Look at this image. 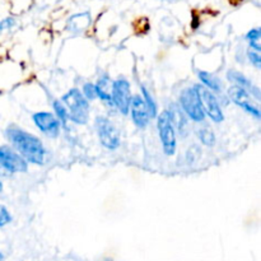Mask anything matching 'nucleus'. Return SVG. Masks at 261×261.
I'll list each match as a JSON object with an SVG mask.
<instances>
[{
    "instance_id": "ddd939ff",
    "label": "nucleus",
    "mask_w": 261,
    "mask_h": 261,
    "mask_svg": "<svg viewBox=\"0 0 261 261\" xmlns=\"http://www.w3.org/2000/svg\"><path fill=\"white\" fill-rule=\"evenodd\" d=\"M227 78H228L232 83H234V86L246 89L249 93L254 94V96L256 97V99H260L259 88L255 87L254 84H252L251 82H250L242 73H240V71H236V70H229L228 73H227Z\"/></svg>"
},
{
    "instance_id": "b1692460",
    "label": "nucleus",
    "mask_w": 261,
    "mask_h": 261,
    "mask_svg": "<svg viewBox=\"0 0 261 261\" xmlns=\"http://www.w3.org/2000/svg\"><path fill=\"white\" fill-rule=\"evenodd\" d=\"M2 191H3V182L0 181V193H2Z\"/></svg>"
},
{
    "instance_id": "9b49d317",
    "label": "nucleus",
    "mask_w": 261,
    "mask_h": 261,
    "mask_svg": "<svg viewBox=\"0 0 261 261\" xmlns=\"http://www.w3.org/2000/svg\"><path fill=\"white\" fill-rule=\"evenodd\" d=\"M129 111L132 112V119L138 127L143 129V127H145L149 124V112H148V109L145 106V102L142 96L135 94V96L132 97Z\"/></svg>"
},
{
    "instance_id": "393cba45",
    "label": "nucleus",
    "mask_w": 261,
    "mask_h": 261,
    "mask_svg": "<svg viewBox=\"0 0 261 261\" xmlns=\"http://www.w3.org/2000/svg\"><path fill=\"white\" fill-rule=\"evenodd\" d=\"M0 261H3V255L0 254Z\"/></svg>"
},
{
    "instance_id": "a211bd4d",
    "label": "nucleus",
    "mask_w": 261,
    "mask_h": 261,
    "mask_svg": "<svg viewBox=\"0 0 261 261\" xmlns=\"http://www.w3.org/2000/svg\"><path fill=\"white\" fill-rule=\"evenodd\" d=\"M199 139L206 147H213L216 144V135H214L213 130L209 129V127H203V129H199Z\"/></svg>"
},
{
    "instance_id": "dca6fc26",
    "label": "nucleus",
    "mask_w": 261,
    "mask_h": 261,
    "mask_svg": "<svg viewBox=\"0 0 261 261\" xmlns=\"http://www.w3.org/2000/svg\"><path fill=\"white\" fill-rule=\"evenodd\" d=\"M142 94H143L142 96L143 99H144L145 102V106H147L148 109V112H149L150 119H152V117H155L157 116V103H155L152 94L149 93V91H148L144 86H142Z\"/></svg>"
},
{
    "instance_id": "4be33fe9",
    "label": "nucleus",
    "mask_w": 261,
    "mask_h": 261,
    "mask_svg": "<svg viewBox=\"0 0 261 261\" xmlns=\"http://www.w3.org/2000/svg\"><path fill=\"white\" fill-rule=\"evenodd\" d=\"M247 58H249L250 63L252 64V65L255 66L256 69H260L261 68V56H260V53H257V51H254L250 48L249 51H247Z\"/></svg>"
},
{
    "instance_id": "f03ea898",
    "label": "nucleus",
    "mask_w": 261,
    "mask_h": 261,
    "mask_svg": "<svg viewBox=\"0 0 261 261\" xmlns=\"http://www.w3.org/2000/svg\"><path fill=\"white\" fill-rule=\"evenodd\" d=\"M61 103L68 112V119L74 124L84 125L89 117V103L79 89L73 88L61 98Z\"/></svg>"
},
{
    "instance_id": "423d86ee",
    "label": "nucleus",
    "mask_w": 261,
    "mask_h": 261,
    "mask_svg": "<svg viewBox=\"0 0 261 261\" xmlns=\"http://www.w3.org/2000/svg\"><path fill=\"white\" fill-rule=\"evenodd\" d=\"M111 99L112 105H115L122 115L129 114L130 102H132V87L126 79L119 78L112 83Z\"/></svg>"
},
{
    "instance_id": "5701e85b",
    "label": "nucleus",
    "mask_w": 261,
    "mask_h": 261,
    "mask_svg": "<svg viewBox=\"0 0 261 261\" xmlns=\"http://www.w3.org/2000/svg\"><path fill=\"white\" fill-rule=\"evenodd\" d=\"M14 24L15 20L13 19V18H5V19H3L2 22H0V32L10 30L12 27H14Z\"/></svg>"
},
{
    "instance_id": "7ed1b4c3",
    "label": "nucleus",
    "mask_w": 261,
    "mask_h": 261,
    "mask_svg": "<svg viewBox=\"0 0 261 261\" xmlns=\"http://www.w3.org/2000/svg\"><path fill=\"white\" fill-rule=\"evenodd\" d=\"M180 105L184 114L188 115L189 119L195 122H201L205 120V112L201 106L200 98L195 87L185 88L180 94Z\"/></svg>"
},
{
    "instance_id": "4468645a",
    "label": "nucleus",
    "mask_w": 261,
    "mask_h": 261,
    "mask_svg": "<svg viewBox=\"0 0 261 261\" xmlns=\"http://www.w3.org/2000/svg\"><path fill=\"white\" fill-rule=\"evenodd\" d=\"M91 24V15L89 13H79V14L73 15L69 19V30L73 32H82L86 31Z\"/></svg>"
},
{
    "instance_id": "f8f14e48",
    "label": "nucleus",
    "mask_w": 261,
    "mask_h": 261,
    "mask_svg": "<svg viewBox=\"0 0 261 261\" xmlns=\"http://www.w3.org/2000/svg\"><path fill=\"white\" fill-rule=\"evenodd\" d=\"M167 112H168V116H170L171 119V122H172L173 127H175V130H177V132L180 133V135L185 137V135L188 134L189 122H188V119H186L185 114H184V111L180 109V106L172 103L170 106V109L167 110Z\"/></svg>"
},
{
    "instance_id": "39448f33",
    "label": "nucleus",
    "mask_w": 261,
    "mask_h": 261,
    "mask_svg": "<svg viewBox=\"0 0 261 261\" xmlns=\"http://www.w3.org/2000/svg\"><path fill=\"white\" fill-rule=\"evenodd\" d=\"M97 134L99 142L106 149L115 150L120 145V133L114 124L107 117L98 116L96 119Z\"/></svg>"
},
{
    "instance_id": "9d476101",
    "label": "nucleus",
    "mask_w": 261,
    "mask_h": 261,
    "mask_svg": "<svg viewBox=\"0 0 261 261\" xmlns=\"http://www.w3.org/2000/svg\"><path fill=\"white\" fill-rule=\"evenodd\" d=\"M32 119L35 125L37 126V129L40 130V132H42L43 134L47 135V137L55 138L58 137L59 133H60V121H59L58 117L54 114H51V112H36V114H33Z\"/></svg>"
},
{
    "instance_id": "2eb2a0df",
    "label": "nucleus",
    "mask_w": 261,
    "mask_h": 261,
    "mask_svg": "<svg viewBox=\"0 0 261 261\" xmlns=\"http://www.w3.org/2000/svg\"><path fill=\"white\" fill-rule=\"evenodd\" d=\"M198 76L201 82V86L205 87L206 89H209L213 93L214 92L218 93V92L222 91V82L214 74L208 73V71H199Z\"/></svg>"
},
{
    "instance_id": "1a4fd4ad",
    "label": "nucleus",
    "mask_w": 261,
    "mask_h": 261,
    "mask_svg": "<svg viewBox=\"0 0 261 261\" xmlns=\"http://www.w3.org/2000/svg\"><path fill=\"white\" fill-rule=\"evenodd\" d=\"M228 96L229 98L232 99L233 103H236L237 106L241 107L245 112L252 115L256 119L260 117V109L256 106V105L252 102V98L250 97V93L246 91V89L241 88V87L233 86L228 89Z\"/></svg>"
},
{
    "instance_id": "0eeeda50",
    "label": "nucleus",
    "mask_w": 261,
    "mask_h": 261,
    "mask_svg": "<svg viewBox=\"0 0 261 261\" xmlns=\"http://www.w3.org/2000/svg\"><path fill=\"white\" fill-rule=\"evenodd\" d=\"M196 92L199 94V98H200L201 106H203L204 112L205 115H208L214 122H222L224 120L223 111H222L221 106L218 103V99L214 96L213 92H211L209 89H206L205 87H203L201 84H196L195 86Z\"/></svg>"
},
{
    "instance_id": "20e7f679",
    "label": "nucleus",
    "mask_w": 261,
    "mask_h": 261,
    "mask_svg": "<svg viewBox=\"0 0 261 261\" xmlns=\"http://www.w3.org/2000/svg\"><path fill=\"white\" fill-rule=\"evenodd\" d=\"M157 127L158 135H160L161 143H162L163 152L166 155H173L176 152V130L171 122L168 116L167 110L161 112L157 117Z\"/></svg>"
},
{
    "instance_id": "aec40b11",
    "label": "nucleus",
    "mask_w": 261,
    "mask_h": 261,
    "mask_svg": "<svg viewBox=\"0 0 261 261\" xmlns=\"http://www.w3.org/2000/svg\"><path fill=\"white\" fill-rule=\"evenodd\" d=\"M83 96L87 101H93V99L97 98L96 94V86L92 83H86L83 87Z\"/></svg>"
},
{
    "instance_id": "6e6552de",
    "label": "nucleus",
    "mask_w": 261,
    "mask_h": 261,
    "mask_svg": "<svg viewBox=\"0 0 261 261\" xmlns=\"http://www.w3.org/2000/svg\"><path fill=\"white\" fill-rule=\"evenodd\" d=\"M0 166L12 173L25 172L28 170L27 162L15 150L7 145L0 147Z\"/></svg>"
},
{
    "instance_id": "6ab92c4d",
    "label": "nucleus",
    "mask_w": 261,
    "mask_h": 261,
    "mask_svg": "<svg viewBox=\"0 0 261 261\" xmlns=\"http://www.w3.org/2000/svg\"><path fill=\"white\" fill-rule=\"evenodd\" d=\"M54 111H55V116L58 117V120L60 121L61 125L66 126V122H68V112H66L65 107L61 103V101H54Z\"/></svg>"
},
{
    "instance_id": "f3484780",
    "label": "nucleus",
    "mask_w": 261,
    "mask_h": 261,
    "mask_svg": "<svg viewBox=\"0 0 261 261\" xmlns=\"http://www.w3.org/2000/svg\"><path fill=\"white\" fill-rule=\"evenodd\" d=\"M260 38H261L260 28H254V30H251L249 33H247V35H246V40L249 41L250 48H251V50L260 53V51H261Z\"/></svg>"
},
{
    "instance_id": "a878e982",
    "label": "nucleus",
    "mask_w": 261,
    "mask_h": 261,
    "mask_svg": "<svg viewBox=\"0 0 261 261\" xmlns=\"http://www.w3.org/2000/svg\"><path fill=\"white\" fill-rule=\"evenodd\" d=\"M166 2H176V0H166Z\"/></svg>"
},
{
    "instance_id": "412c9836",
    "label": "nucleus",
    "mask_w": 261,
    "mask_h": 261,
    "mask_svg": "<svg viewBox=\"0 0 261 261\" xmlns=\"http://www.w3.org/2000/svg\"><path fill=\"white\" fill-rule=\"evenodd\" d=\"M10 222H12V216H10L9 211L0 204V227L7 226Z\"/></svg>"
},
{
    "instance_id": "f257e3e1",
    "label": "nucleus",
    "mask_w": 261,
    "mask_h": 261,
    "mask_svg": "<svg viewBox=\"0 0 261 261\" xmlns=\"http://www.w3.org/2000/svg\"><path fill=\"white\" fill-rule=\"evenodd\" d=\"M8 139L15 148L18 154L25 161V162L33 163V165H43L46 158V150L41 140L35 135L19 129V127L10 126L7 130Z\"/></svg>"
}]
</instances>
